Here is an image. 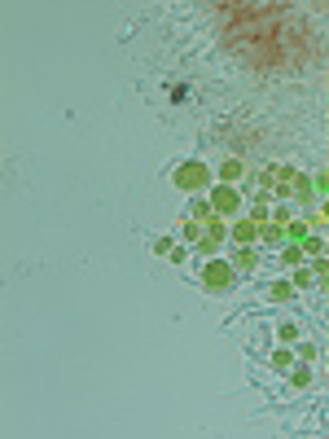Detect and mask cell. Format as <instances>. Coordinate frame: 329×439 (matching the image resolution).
Returning <instances> with one entry per match:
<instances>
[{
  "label": "cell",
  "instance_id": "obj_1",
  "mask_svg": "<svg viewBox=\"0 0 329 439\" xmlns=\"http://www.w3.org/2000/svg\"><path fill=\"white\" fill-rule=\"evenodd\" d=\"M180 233H185V242L193 251H202V255H216L220 246H224V220L220 216H211V220H193V216H185V224H180Z\"/></svg>",
  "mask_w": 329,
  "mask_h": 439
},
{
  "label": "cell",
  "instance_id": "obj_2",
  "mask_svg": "<svg viewBox=\"0 0 329 439\" xmlns=\"http://www.w3.org/2000/svg\"><path fill=\"white\" fill-rule=\"evenodd\" d=\"M276 198H286L294 207H312V198H316V181L281 162V167H276Z\"/></svg>",
  "mask_w": 329,
  "mask_h": 439
},
{
  "label": "cell",
  "instance_id": "obj_3",
  "mask_svg": "<svg viewBox=\"0 0 329 439\" xmlns=\"http://www.w3.org/2000/svg\"><path fill=\"white\" fill-rule=\"evenodd\" d=\"M233 281H237L233 259H206V264H202V286L211 290V295H224V290H233Z\"/></svg>",
  "mask_w": 329,
  "mask_h": 439
},
{
  "label": "cell",
  "instance_id": "obj_4",
  "mask_svg": "<svg viewBox=\"0 0 329 439\" xmlns=\"http://www.w3.org/2000/svg\"><path fill=\"white\" fill-rule=\"evenodd\" d=\"M206 181H211V167H206V162H180V167L172 172V185H176L180 193H189V198H193V193H202Z\"/></svg>",
  "mask_w": 329,
  "mask_h": 439
},
{
  "label": "cell",
  "instance_id": "obj_5",
  "mask_svg": "<svg viewBox=\"0 0 329 439\" xmlns=\"http://www.w3.org/2000/svg\"><path fill=\"white\" fill-rule=\"evenodd\" d=\"M211 207H216V216H237V207H241V193L233 189V185H216V189H211V198H206Z\"/></svg>",
  "mask_w": 329,
  "mask_h": 439
},
{
  "label": "cell",
  "instance_id": "obj_6",
  "mask_svg": "<svg viewBox=\"0 0 329 439\" xmlns=\"http://www.w3.org/2000/svg\"><path fill=\"white\" fill-rule=\"evenodd\" d=\"M276 167H281V162H268V167L255 172V198H272L276 193Z\"/></svg>",
  "mask_w": 329,
  "mask_h": 439
},
{
  "label": "cell",
  "instance_id": "obj_7",
  "mask_svg": "<svg viewBox=\"0 0 329 439\" xmlns=\"http://www.w3.org/2000/svg\"><path fill=\"white\" fill-rule=\"evenodd\" d=\"M228 237H233L237 246H255L259 242V224L255 220H237V224H228Z\"/></svg>",
  "mask_w": 329,
  "mask_h": 439
},
{
  "label": "cell",
  "instance_id": "obj_8",
  "mask_svg": "<svg viewBox=\"0 0 329 439\" xmlns=\"http://www.w3.org/2000/svg\"><path fill=\"white\" fill-rule=\"evenodd\" d=\"M233 268H237V272H255V268H259V255H255L251 246H237V251H233Z\"/></svg>",
  "mask_w": 329,
  "mask_h": 439
},
{
  "label": "cell",
  "instance_id": "obj_9",
  "mask_svg": "<svg viewBox=\"0 0 329 439\" xmlns=\"http://www.w3.org/2000/svg\"><path fill=\"white\" fill-rule=\"evenodd\" d=\"M299 246H303V255H307V259H321V255H325V246H329V237H321V233H307V237L299 242Z\"/></svg>",
  "mask_w": 329,
  "mask_h": 439
},
{
  "label": "cell",
  "instance_id": "obj_10",
  "mask_svg": "<svg viewBox=\"0 0 329 439\" xmlns=\"http://www.w3.org/2000/svg\"><path fill=\"white\" fill-rule=\"evenodd\" d=\"M241 172H246V167H241V158H224V162H220V185L241 181Z\"/></svg>",
  "mask_w": 329,
  "mask_h": 439
},
{
  "label": "cell",
  "instance_id": "obj_11",
  "mask_svg": "<svg viewBox=\"0 0 329 439\" xmlns=\"http://www.w3.org/2000/svg\"><path fill=\"white\" fill-rule=\"evenodd\" d=\"M303 259H307V255H303V246H299V242H290V246H281V264H286V268H299Z\"/></svg>",
  "mask_w": 329,
  "mask_h": 439
},
{
  "label": "cell",
  "instance_id": "obj_12",
  "mask_svg": "<svg viewBox=\"0 0 329 439\" xmlns=\"http://www.w3.org/2000/svg\"><path fill=\"white\" fill-rule=\"evenodd\" d=\"M312 272H316V290H329V264L325 259H312Z\"/></svg>",
  "mask_w": 329,
  "mask_h": 439
},
{
  "label": "cell",
  "instance_id": "obj_13",
  "mask_svg": "<svg viewBox=\"0 0 329 439\" xmlns=\"http://www.w3.org/2000/svg\"><path fill=\"white\" fill-rule=\"evenodd\" d=\"M272 299H276V303H290V299H294V281H276V286H272Z\"/></svg>",
  "mask_w": 329,
  "mask_h": 439
},
{
  "label": "cell",
  "instance_id": "obj_14",
  "mask_svg": "<svg viewBox=\"0 0 329 439\" xmlns=\"http://www.w3.org/2000/svg\"><path fill=\"white\" fill-rule=\"evenodd\" d=\"M272 369H281V373H290V369H294V356H290V351L281 347V351H276V356H272Z\"/></svg>",
  "mask_w": 329,
  "mask_h": 439
},
{
  "label": "cell",
  "instance_id": "obj_15",
  "mask_svg": "<svg viewBox=\"0 0 329 439\" xmlns=\"http://www.w3.org/2000/svg\"><path fill=\"white\" fill-rule=\"evenodd\" d=\"M294 286H316V272L312 268H294Z\"/></svg>",
  "mask_w": 329,
  "mask_h": 439
},
{
  "label": "cell",
  "instance_id": "obj_16",
  "mask_svg": "<svg viewBox=\"0 0 329 439\" xmlns=\"http://www.w3.org/2000/svg\"><path fill=\"white\" fill-rule=\"evenodd\" d=\"M276 338H281V343H299V325H281Z\"/></svg>",
  "mask_w": 329,
  "mask_h": 439
},
{
  "label": "cell",
  "instance_id": "obj_17",
  "mask_svg": "<svg viewBox=\"0 0 329 439\" xmlns=\"http://www.w3.org/2000/svg\"><path fill=\"white\" fill-rule=\"evenodd\" d=\"M316 189L329 193V158H325V167H321V176H316Z\"/></svg>",
  "mask_w": 329,
  "mask_h": 439
},
{
  "label": "cell",
  "instance_id": "obj_18",
  "mask_svg": "<svg viewBox=\"0 0 329 439\" xmlns=\"http://www.w3.org/2000/svg\"><path fill=\"white\" fill-rule=\"evenodd\" d=\"M290 378H294V386H307L312 373H307V369H290Z\"/></svg>",
  "mask_w": 329,
  "mask_h": 439
},
{
  "label": "cell",
  "instance_id": "obj_19",
  "mask_svg": "<svg viewBox=\"0 0 329 439\" xmlns=\"http://www.w3.org/2000/svg\"><path fill=\"white\" fill-rule=\"evenodd\" d=\"M316 220H329V193H325V202H321V216Z\"/></svg>",
  "mask_w": 329,
  "mask_h": 439
},
{
  "label": "cell",
  "instance_id": "obj_20",
  "mask_svg": "<svg viewBox=\"0 0 329 439\" xmlns=\"http://www.w3.org/2000/svg\"><path fill=\"white\" fill-rule=\"evenodd\" d=\"M321 259H325V264H329V246H325V255H321Z\"/></svg>",
  "mask_w": 329,
  "mask_h": 439
}]
</instances>
